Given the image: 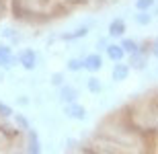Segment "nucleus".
Here are the masks:
<instances>
[{"label": "nucleus", "instance_id": "b1692460", "mask_svg": "<svg viewBox=\"0 0 158 154\" xmlns=\"http://www.w3.org/2000/svg\"><path fill=\"white\" fill-rule=\"evenodd\" d=\"M41 4H49V2H52V0H39Z\"/></svg>", "mask_w": 158, "mask_h": 154}, {"label": "nucleus", "instance_id": "6ab92c4d", "mask_svg": "<svg viewBox=\"0 0 158 154\" xmlns=\"http://www.w3.org/2000/svg\"><path fill=\"white\" fill-rule=\"evenodd\" d=\"M10 115H12V109L6 103H0V117L6 119V117H10Z\"/></svg>", "mask_w": 158, "mask_h": 154}, {"label": "nucleus", "instance_id": "dca6fc26", "mask_svg": "<svg viewBox=\"0 0 158 154\" xmlns=\"http://www.w3.org/2000/svg\"><path fill=\"white\" fill-rule=\"evenodd\" d=\"M15 123H17V127H21V130H31L29 127V119L25 117L23 113H17V115H15Z\"/></svg>", "mask_w": 158, "mask_h": 154}, {"label": "nucleus", "instance_id": "9b49d317", "mask_svg": "<svg viewBox=\"0 0 158 154\" xmlns=\"http://www.w3.org/2000/svg\"><path fill=\"white\" fill-rule=\"evenodd\" d=\"M146 66V58H144V53L135 52L131 53V60H129V68H134V70H142Z\"/></svg>", "mask_w": 158, "mask_h": 154}, {"label": "nucleus", "instance_id": "ddd939ff", "mask_svg": "<svg viewBox=\"0 0 158 154\" xmlns=\"http://www.w3.org/2000/svg\"><path fill=\"white\" fill-rule=\"evenodd\" d=\"M121 48L125 49V53H135V52H140V43L134 41V39H123Z\"/></svg>", "mask_w": 158, "mask_h": 154}, {"label": "nucleus", "instance_id": "7ed1b4c3", "mask_svg": "<svg viewBox=\"0 0 158 154\" xmlns=\"http://www.w3.org/2000/svg\"><path fill=\"white\" fill-rule=\"evenodd\" d=\"M64 113L70 119H84L88 115V113H86V107L80 105V103H68V105L64 107Z\"/></svg>", "mask_w": 158, "mask_h": 154}, {"label": "nucleus", "instance_id": "2eb2a0df", "mask_svg": "<svg viewBox=\"0 0 158 154\" xmlns=\"http://www.w3.org/2000/svg\"><path fill=\"white\" fill-rule=\"evenodd\" d=\"M150 19H152L150 10H138V15H135V23H140V25H148V23H150Z\"/></svg>", "mask_w": 158, "mask_h": 154}, {"label": "nucleus", "instance_id": "423d86ee", "mask_svg": "<svg viewBox=\"0 0 158 154\" xmlns=\"http://www.w3.org/2000/svg\"><path fill=\"white\" fill-rule=\"evenodd\" d=\"M60 99H62V103H76L78 99V90L74 89V86H68V84H62L60 86Z\"/></svg>", "mask_w": 158, "mask_h": 154}, {"label": "nucleus", "instance_id": "412c9836", "mask_svg": "<svg viewBox=\"0 0 158 154\" xmlns=\"http://www.w3.org/2000/svg\"><path fill=\"white\" fill-rule=\"evenodd\" d=\"M86 0H66V6L70 8V6H76V4H84Z\"/></svg>", "mask_w": 158, "mask_h": 154}, {"label": "nucleus", "instance_id": "f3484780", "mask_svg": "<svg viewBox=\"0 0 158 154\" xmlns=\"http://www.w3.org/2000/svg\"><path fill=\"white\" fill-rule=\"evenodd\" d=\"M154 6V0H135V10H150Z\"/></svg>", "mask_w": 158, "mask_h": 154}, {"label": "nucleus", "instance_id": "39448f33", "mask_svg": "<svg viewBox=\"0 0 158 154\" xmlns=\"http://www.w3.org/2000/svg\"><path fill=\"white\" fill-rule=\"evenodd\" d=\"M82 62H84V70H88V72H97L103 66V58H101L99 53H88Z\"/></svg>", "mask_w": 158, "mask_h": 154}, {"label": "nucleus", "instance_id": "5701e85b", "mask_svg": "<svg viewBox=\"0 0 158 154\" xmlns=\"http://www.w3.org/2000/svg\"><path fill=\"white\" fill-rule=\"evenodd\" d=\"M52 82H53V84H62V74H53Z\"/></svg>", "mask_w": 158, "mask_h": 154}, {"label": "nucleus", "instance_id": "a211bd4d", "mask_svg": "<svg viewBox=\"0 0 158 154\" xmlns=\"http://www.w3.org/2000/svg\"><path fill=\"white\" fill-rule=\"evenodd\" d=\"M80 68H84V62H82V60H78V58L68 60V70L76 72V70H80Z\"/></svg>", "mask_w": 158, "mask_h": 154}, {"label": "nucleus", "instance_id": "1a4fd4ad", "mask_svg": "<svg viewBox=\"0 0 158 154\" xmlns=\"http://www.w3.org/2000/svg\"><path fill=\"white\" fill-rule=\"evenodd\" d=\"M125 21L123 19H113L111 23H109V35L111 37H123V33H125Z\"/></svg>", "mask_w": 158, "mask_h": 154}, {"label": "nucleus", "instance_id": "f03ea898", "mask_svg": "<svg viewBox=\"0 0 158 154\" xmlns=\"http://www.w3.org/2000/svg\"><path fill=\"white\" fill-rule=\"evenodd\" d=\"M19 64L23 66L25 70H33L37 66V53L33 52V49H23V52L19 53Z\"/></svg>", "mask_w": 158, "mask_h": 154}, {"label": "nucleus", "instance_id": "f8f14e48", "mask_svg": "<svg viewBox=\"0 0 158 154\" xmlns=\"http://www.w3.org/2000/svg\"><path fill=\"white\" fill-rule=\"evenodd\" d=\"M88 33V27H78L76 31H72V33H66L64 39L66 41H74V39H80V37H84Z\"/></svg>", "mask_w": 158, "mask_h": 154}, {"label": "nucleus", "instance_id": "9d476101", "mask_svg": "<svg viewBox=\"0 0 158 154\" xmlns=\"http://www.w3.org/2000/svg\"><path fill=\"white\" fill-rule=\"evenodd\" d=\"M15 62V56H12L10 48L8 45H0V66H10Z\"/></svg>", "mask_w": 158, "mask_h": 154}, {"label": "nucleus", "instance_id": "4468645a", "mask_svg": "<svg viewBox=\"0 0 158 154\" xmlns=\"http://www.w3.org/2000/svg\"><path fill=\"white\" fill-rule=\"evenodd\" d=\"M86 86H88V93H93V95H99V93H101V89H103L101 80H99V78H94V76H90V78H88Z\"/></svg>", "mask_w": 158, "mask_h": 154}, {"label": "nucleus", "instance_id": "20e7f679", "mask_svg": "<svg viewBox=\"0 0 158 154\" xmlns=\"http://www.w3.org/2000/svg\"><path fill=\"white\" fill-rule=\"evenodd\" d=\"M27 154H41L39 134L33 130H27Z\"/></svg>", "mask_w": 158, "mask_h": 154}, {"label": "nucleus", "instance_id": "4be33fe9", "mask_svg": "<svg viewBox=\"0 0 158 154\" xmlns=\"http://www.w3.org/2000/svg\"><path fill=\"white\" fill-rule=\"evenodd\" d=\"M4 12H6V2H4V0H0V19L4 17Z\"/></svg>", "mask_w": 158, "mask_h": 154}, {"label": "nucleus", "instance_id": "f257e3e1", "mask_svg": "<svg viewBox=\"0 0 158 154\" xmlns=\"http://www.w3.org/2000/svg\"><path fill=\"white\" fill-rule=\"evenodd\" d=\"M10 8H12V15H15V19H19V21H33V19H37V17H33V12H31L29 8L25 6L23 0H12Z\"/></svg>", "mask_w": 158, "mask_h": 154}, {"label": "nucleus", "instance_id": "6e6552de", "mask_svg": "<svg viewBox=\"0 0 158 154\" xmlns=\"http://www.w3.org/2000/svg\"><path fill=\"white\" fill-rule=\"evenodd\" d=\"M107 58L113 60V62H123V58H125V49L121 48V43H111V45L107 48Z\"/></svg>", "mask_w": 158, "mask_h": 154}, {"label": "nucleus", "instance_id": "0eeeda50", "mask_svg": "<svg viewBox=\"0 0 158 154\" xmlns=\"http://www.w3.org/2000/svg\"><path fill=\"white\" fill-rule=\"evenodd\" d=\"M129 70H131V68H129V64H123V62H115V66H113V80H119V82H121V80H125V78L129 76Z\"/></svg>", "mask_w": 158, "mask_h": 154}, {"label": "nucleus", "instance_id": "aec40b11", "mask_svg": "<svg viewBox=\"0 0 158 154\" xmlns=\"http://www.w3.org/2000/svg\"><path fill=\"white\" fill-rule=\"evenodd\" d=\"M97 48H99V49H107V48H109V43H107V39H105V37L97 41Z\"/></svg>", "mask_w": 158, "mask_h": 154}]
</instances>
